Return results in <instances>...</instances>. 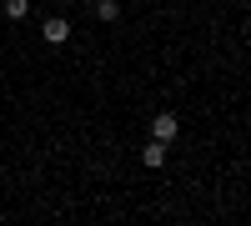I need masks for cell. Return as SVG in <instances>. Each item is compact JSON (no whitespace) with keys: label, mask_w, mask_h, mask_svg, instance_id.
I'll use <instances>...</instances> for the list:
<instances>
[{"label":"cell","mask_w":251,"mask_h":226,"mask_svg":"<svg viewBox=\"0 0 251 226\" xmlns=\"http://www.w3.org/2000/svg\"><path fill=\"white\" fill-rule=\"evenodd\" d=\"M176 131H181L176 111H156V116H151V136H156V141H166V146H171V141H176Z\"/></svg>","instance_id":"obj_1"},{"label":"cell","mask_w":251,"mask_h":226,"mask_svg":"<svg viewBox=\"0 0 251 226\" xmlns=\"http://www.w3.org/2000/svg\"><path fill=\"white\" fill-rule=\"evenodd\" d=\"M40 35H46V46H66V40H71V20H60V15H50L46 25H40Z\"/></svg>","instance_id":"obj_2"},{"label":"cell","mask_w":251,"mask_h":226,"mask_svg":"<svg viewBox=\"0 0 251 226\" xmlns=\"http://www.w3.org/2000/svg\"><path fill=\"white\" fill-rule=\"evenodd\" d=\"M166 156H171V146H166V141H156V136L146 141V151H141V161H146L151 171H156V166H166Z\"/></svg>","instance_id":"obj_3"},{"label":"cell","mask_w":251,"mask_h":226,"mask_svg":"<svg viewBox=\"0 0 251 226\" xmlns=\"http://www.w3.org/2000/svg\"><path fill=\"white\" fill-rule=\"evenodd\" d=\"M96 20L116 25V20H121V0H96Z\"/></svg>","instance_id":"obj_4"},{"label":"cell","mask_w":251,"mask_h":226,"mask_svg":"<svg viewBox=\"0 0 251 226\" xmlns=\"http://www.w3.org/2000/svg\"><path fill=\"white\" fill-rule=\"evenodd\" d=\"M5 15H10V20H25V15H30V0H5Z\"/></svg>","instance_id":"obj_5"}]
</instances>
